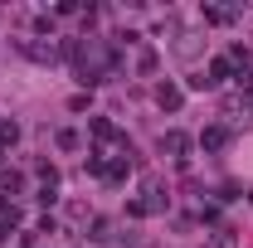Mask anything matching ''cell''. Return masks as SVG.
Segmentation results:
<instances>
[{"label":"cell","instance_id":"1","mask_svg":"<svg viewBox=\"0 0 253 248\" xmlns=\"http://www.w3.org/2000/svg\"><path fill=\"white\" fill-rule=\"evenodd\" d=\"M0 141H15V122H0Z\"/></svg>","mask_w":253,"mask_h":248}]
</instances>
